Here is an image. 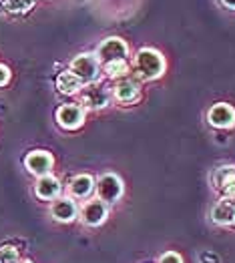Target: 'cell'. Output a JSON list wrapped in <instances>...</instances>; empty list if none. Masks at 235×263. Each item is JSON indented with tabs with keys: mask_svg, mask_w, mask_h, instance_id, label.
<instances>
[{
	"mask_svg": "<svg viewBox=\"0 0 235 263\" xmlns=\"http://www.w3.org/2000/svg\"><path fill=\"white\" fill-rule=\"evenodd\" d=\"M57 88L63 92V95H75L83 88V83L79 81V77H75L70 70L61 72L59 79H57Z\"/></svg>",
	"mask_w": 235,
	"mask_h": 263,
	"instance_id": "cell-13",
	"label": "cell"
},
{
	"mask_svg": "<svg viewBox=\"0 0 235 263\" xmlns=\"http://www.w3.org/2000/svg\"><path fill=\"white\" fill-rule=\"evenodd\" d=\"M109 207L105 201L97 199V201H88L83 207V221L86 225H101L103 221L107 219Z\"/></svg>",
	"mask_w": 235,
	"mask_h": 263,
	"instance_id": "cell-9",
	"label": "cell"
},
{
	"mask_svg": "<svg viewBox=\"0 0 235 263\" xmlns=\"http://www.w3.org/2000/svg\"><path fill=\"white\" fill-rule=\"evenodd\" d=\"M34 191L41 199H57L61 193V181L52 175H44L39 179Z\"/></svg>",
	"mask_w": 235,
	"mask_h": 263,
	"instance_id": "cell-11",
	"label": "cell"
},
{
	"mask_svg": "<svg viewBox=\"0 0 235 263\" xmlns=\"http://www.w3.org/2000/svg\"><path fill=\"white\" fill-rule=\"evenodd\" d=\"M219 191H223V195H225L227 199H235V177L233 179H229Z\"/></svg>",
	"mask_w": 235,
	"mask_h": 263,
	"instance_id": "cell-19",
	"label": "cell"
},
{
	"mask_svg": "<svg viewBox=\"0 0 235 263\" xmlns=\"http://www.w3.org/2000/svg\"><path fill=\"white\" fill-rule=\"evenodd\" d=\"M22 263H30V261H22Z\"/></svg>",
	"mask_w": 235,
	"mask_h": 263,
	"instance_id": "cell-23",
	"label": "cell"
},
{
	"mask_svg": "<svg viewBox=\"0 0 235 263\" xmlns=\"http://www.w3.org/2000/svg\"><path fill=\"white\" fill-rule=\"evenodd\" d=\"M97 193H99V199L101 201H117V199L123 195V181L117 175L109 173V175H103L99 185H97Z\"/></svg>",
	"mask_w": 235,
	"mask_h": 263,
	"instance_id": "cell-5",
	"label": "cell"
},
{
	"mask_svg": "<svg viewBox=\"0 0 235 263\" xmlns=\"http://www.w3.org/2000/svg\"><path fill=\"white\" fill-rule=\"evenodd\" d=\"M8 81H10V70H8V66L0 65V87H4Z\"/></svg>",
	"mask_w": 235,
	"mask_h": 263,
	"instance_id": "cell-20",
	"label": "cell"
},
{
	"mask_svg": "<svg viewBox=\"0 0 235 263\" xmlns=\"http://www.w3.org/2000/svg\"><path fill=\"white\" fill-rule=\"evenodd\" d=\"M221 2H223L225 6H229V8H233L235 10V0H221Z\"/></svg>",
	"mask_w": 235,
	"mask_h": 263,
	"instance_id": "cell-22",
	"label": "cell"
},
{
	"mask_svg": "<svg viewBox=\"0 0 235 263\" xmlns=\"http://www.w3.org/2000/svg\"><path fill=\"white\" fill-rule=\"evenodd\" d=\"M135 68H137V72H139L141 79L151 81V79H157V77L163 74V70H165V61H163V57H161L157 50H153V48H143V50H139L137 57H135Z\"/></svg>",
	"mask_w": 235,
	"mask_h": 263,
	"instance_id": "cell-1",
	"label": "cell"
},
{
	"mask_svg": "<svg viewBox=\"0 0 235 263\" xmlns=\"http://www.w3.org/2000/svg\"><path fill=\"white\" fill-rule=\"evenodd\" d=\"M235 177V167L233 165H227V167H219L217 171L213 173V183L217 189H221L229 179Z\"/></svg>",
	"mask_w": 235,
	"mask_h": 263,
	"instance_id": "cell-16",
	"label": "cell"
},
{
	"mask_svg": "<svg viewBox=\"0 0 235 263\" xmlns=\"http://www.w3.org/2000/svg\"><path fill=\"white\" fill-rule=\"evenodd\" d=\"M207 121L213 125V127H219V129H227L235 123V110L233 107L225 105V103H217L213 105L209 112H207Z\"/></svg>",
	"mask_w": 235,
	"mask_h": 263,
	"instance_id": "cell-8",
	"label": "cell"
},
{
	"mask_svg": "<svg viewBox=\"0 0 235 263\" xmlns=\"http://www.w3.org/2000/svg\"><path fill=\"white\" fill-rule=\"evenodd\" d=\"M159 263H181V257H179L177 253H165V255L159 259Z\"/></svg>",
	"mask_w": 235,
	"mask_h": 263,
	"instance_id": "cell-21",
	"label": "cell"
},
{
	"mask_svg": "<svg viewBox=\"0 0 235 263\" xmlns=\"http://www.w3.org/2000/svg\"><path fill=\"white\" fill-rule=\"evenodd\" d=\"M81 99L88 109H101L109 103V92L107 88L99 83H88L81 92Z\"/></svg>",
	"mask_w": 235,
	"mask_h": 263,
	"instance_id": "cell-7",
	"label": "cell"
},
{
	"mask_svg": "<svg viewBox=\"0 0 235 263\" xmlns=\"http://www.w3.org/2000/svg\"><path fill=\"white\" fill-rule=\"evenodd\" d=\"M233 225H235V221H233Z\"/></svg>",
	"mask_w": 235,
	"mask_h": 263,
	"instance_id": "cell-24",
	"label": "cell"
},
{
	"mask_svg": "<svg viewBox=\"0 0 235 263\" xmlns=\"http://www.w3.org/2000/svg\"><path fill=\"white\" fill-rule=\"evenodd\" d=\"M129 48L125 41H121V39H105L103 43L99 44V48H97V59L101 61V63H113V61H125V57H127Z\"/></svg>",
	"mask_w": 235,
	"mask_h": 263,
	"instance_id": "cell-3",
	"label": "cell"
},
{
	"mask_svg": "<svg viewBox=\"0 0 235 263\" xmlns=\"http://www.w3.org/2000/svg\"><path fill=\"white\" fill-rule=\"evenodd\" d=\"M211 217L215 223H221V225H229L235 221V201L233 199H221L211 211Z\"/></svg>",
	"mask_w": 235,
	"mask_h": 263,
	"instance_id": "cell-10",
	"label": "cell"
},
{
	"mask_svg": "<svg viewBox=\"0 0 235 263\" xmlns=\"http://www.w3.org/2000/svg\"><path fill=\"white\" fill-rule=\"evenodd\" d=\"M115 97L121 101V103H133L137 97H139V87L133 83V81H119L115 85Z\"/></svg>",
	"mask_w": 235,
	"mask_h": 263,
	"instance_id": "cell-15",
	"label": "cell"
},
{
	"mask_svg": "<svg viewBox=\"0 0 235 263\" xmlns=\"http://www.w3.org/2000/svg\"><path fill=\"white\" fill-rule=\"evenodd\" d=\"M57 121L63 129H79L85 121V110L81 105H75V103H68V105H63L61 109L57 110Z\"/></svg>",
	"mask_w": 235,
	"mask_h": 263,
	"instance_id": "cell-4",
	"label": "cell"
},
{
	"mask_svg": "<svg viewBox=\"0 0 235 263\" xmlns=\"http://www.w3.org/2000/svg\"><path fill=\"white\" fill-rule=\"evenodd\" d=\"M93 189H95V181H93V177L88 175H79L70 181V193L75 197H88L93 193Z\"/></svg>",
	"mask_w": 235,
	"mask_h": 263,
	"instance_id": "cell-14",
	"label": "cell"
},
{
	"mask_svg": "<svg viewBox=\"0 0 235 263\" xmlns=\"http://www.w3.org/2000/svg\"><path fill=\"white\" fill-rule=\"evenodd\" d=\"M50 213L57 221L66 223V221H73L77 217V205H75L73 199H59V201L52 203Z\"/></svg>",
	"mask_w": 235,
	"mask_h": 263,
	"instance_id": "cell-12",
	"label": "cell"
},
{
	"mask_svg": "<svg viewBox=\"0 0 235 263\" xmlns=\"http://www.w3.org/2000/svg\"><path fill=\"white\" fill-rule=\"evenodd\" d=\"M105 72L109 79H121L129 72V66L125 61H113V63L105 65Z\"/></svg>",
	"mask_w": 235,
	"mask_h": 263,
	"instance_id": "cell-17",
	"label": "cell"
},
{
	"mask_svg": "<svg viewBox=\"0 0 235 263\" xmlns=\"http://www.w3.org/2000/svg\"><path fill=\"white\" fill-rule=\"evenodd\" d=\"M19 259V251L10 245H4L0 247V263H16Z\"/></svg>",
	"mask_w": 235,
	"mask_h": 263,
	"instance_id": "cell-18",
	"label": "cell"
},
{
	"mask_svg": "<svg viewBox=\"0 0 235 263\" xmlns=\"http://www.w3.org/2000/svg\"><path fill=\"white\" fill-rule=\"evenodd\" d=\"M52 163H55L52 161V155L46 153V151H32V153L26 155V159H24L26 169L37 177L48 175L50 169H52Z\"/></svg>",
	"mask_w": 235,
	"mask_h": 263,
	"instance_id": "cell-6",
	"label": "cell"
},
{
	"mask_svg": "<svg viewBox=\"0 0 235 263\" xmlns=\"http://www.w3.org/2000/svg\"><path fill=\"white\" fill-rule=\"evenodd\" d=\"M70 72L79 77L81 83H95L99 79V59L95 54H79L70 63Z\"/></svg>",
	"mask_w": 235,
	"mask_h": 263,
	"instance_id": "cell-2",
	"label": "cell"
}]
</instances>
